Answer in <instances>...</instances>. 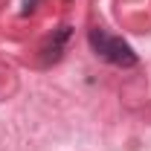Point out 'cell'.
I'll list each match as a JSON object with an SVG mask.
<instances>
[{
	"label": "cell",
	"instance_id": "1",
	"mask_svg": "<svg viewBox=\"0 0 151 151\" xmlns=\"http://www.w3.org/2000/svg\"><path fill=\"white\" fill-rule=\"evenodd\" d=\"M87 41H90V47H93L96 55L105 58V61H111V64H116V67H137V61H139L131 44H125L122 38L108 35L105 29H90Z\"/></svg>",
	"mask_w": 151,
	"mask_h": 151
},
{
	"label": "cell",
	"instance_id": "2",
	"mask_svg": "<svg viewBox=\"0 0 151 151\" xmlns=\"http://www.w3.org/2000/svg\"><path fill=\"white\" fill-rule=\"evenodd\" d=\"M23 3H26V9H23V12H29V9H35V3H38V0H23Z\"/></svg>",
	"mask_w": 151,
	"mask_h": 151
}]
</instances>
